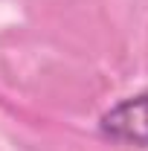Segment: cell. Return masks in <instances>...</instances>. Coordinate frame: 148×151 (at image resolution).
<instances>
[{
  "label": "cell",
  "mask_w": 148,
  "mask_h": 151,
  "mask_svg": "<svg viewBox=\"0 0 148 151\" xmlns=\"http://www.w3.org/2000/svg\"><path fill=\"white\" fill-rule=\"evenodd\" d=\"M99 131L119 145L148 148V90L122 99L111 111H105L99 119Z\"/></svg>",
  "instance_id": "cell-1"
}]
</instances>
